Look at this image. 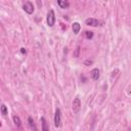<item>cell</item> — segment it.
<instances>
[{"label":"cell","mask_w":131,"mask_h":131,"mask_svg":"<svg viewBox=\"0 0 131 131\" xmlns=\"http://www.w3.org/2000/svg\"><path fill=\"white\" fill-rule=\"evenodd\" d=\"M46 23L48 25V27H53L55 24V13L53 9H50L47 12V16H46Z\"/></svg>","instance_id":"6da1fadb"},{"label":"cell","mask_w":131,"mask_h":131,"mask_svg":"<svg viewBox=\"0 0 131 131\" xmlns=\"http://www.w3.org/2000/svg\"><path fill=\"white\" fill-rule=\"evenodd\" d=\"M61 125V112L57 107L55 110V115H54V126L55 128H59Z\"/></svg>","instance_id":"7a4b0ae2"},{"label":"cell","mask_w":131,"mask_h":131,"mask_svg":"<svg viewBox=\"0 0 131 131\" xmlns=\"http://www.w3.org/2000/svg\"><path fill=\"white\" fill-rule=\"evenodd\" d=\"M23 9L28 13V14H32L35 11V6L31 1H27L24 3L23 5Z\"/></svg>","instance_id":"3957f363"},{"label":"cell","mask_w":131,"mask_h":131,"mask_svg":"<svg viewBox=\"0 0 131 131\" xmlns=\"http://www.w3.org/2000/svg\"><path fill=\"white\" fill-rule=\"evenodd\" d=\"M72 108H73V112L74 114H78L81 110V100L79 97H75L74 100H73V103H72Z\"/></svg>","instance_id":"277c9868"},{"label":"cell","mask_w":131,"mask_h":131,"mask_svg":"<svg viewBox=\"0 0 131 131\" xmlns=\"http://www.w3.org/2000/svg\"><path fill=\"white\" fill-rule=\"evenodd\" d=\"M85 25L86 26H89V27H98L100 25V21L96 18H93V17H89V18H86L85 19Z\"/></svg>","instance_id":"5b68a950"},{"label":"cell","mask_w":131,"mask_h":131,"mask_svg":"<svg viewBox=\"0 0 131 131\" xmlns=\"http://www.w3.org/2000/svg\"><path fill=\"white\" fill-rule=\"evenodd\" d=\"M99 76H100V72H99V70L97 68H94V69H92L90 71V77H91L92 80L97 81L98 78H99Z\"/></svg>","instance_id":"8992f818"},{"label":"cell","mask_w":131,"mask_h":131,"mask_svg":"<svg viewBox=\"0 0 131 131\" xmlns=\"http://www.w3.org/2000/svg\"><path fill=\"white\" fill-rule=\"evenodd\" d=\"M57 5L62 9H67V8L70 7V2L67 1V0H58L57 1Z\"/></svg>","instance_id":"52a82bcc"},{"label":"cell","mask_w":131,"mask_h":131,"mask_svg":"<svg viewBox=\"0 0 131 131\" xmlns=\"http://www.w3.org/2000/svg\"><path fill=\"white\" fill-rule=\"evenodd\" d=\"M72 30H73V33L74 34H79V32H80V30H81V25L78 23V21H75V23H73V25H72Z\"/></svg>","instance_id":"ba28073f"},{"label":"cell","mask_w":131,"mask_h":131,"mask_svg":"<svg viewBox=\"0 0 131 131\" xmlns=\"http://www.w3.org/2000/svg\"><path fill=\"white\" fill-rule=\"evenodd\" d=\"M41 125H42V131H49L48 124H47L46 119L44 117H41Z\"/></svg>","instance_id":"9c48e42d"},{"label":"cell","mask_w":131,"mask_h":131,"mask_svg":"<svg viewBox=\"0 0 131 131\" xmlns=\"http://www.w3.org/2000/svg\"><path fill=\"white\" fill-rule=\"evenodd\" d=\"M28 123H29V126H30L31 130H33V131H37V127H36V125H35L34 120H33L32 117H29V118H28Z\"/></svg>","instance_id":"30bf717a"},{"label":"cell","mask_w":131,"mask_h":131,"mask_svg":"<svg viewBox=\"0 0 131 131\" xmlns=\"http://www.w3.org/2000/svg\"><path fill=\"white\" fill-rule=\"evenodd\" d=\"M12 120H13V123H14V125H15L16 127L19 128V127L21 126V121H20V119H19L18 116H16V115L12 116Z\"/></svg>","instance_id":"8fae6325"},{"label":"cell","mask_w":131,"mask_h":131,"mask_svg":"<svg viewBox=\"0 0 131 131\" xmlns=\"http://www.w3.org/2000/svg\"><path fill=\"white\" fill-rule=\"evenodd\" d=\"M1 115L3 116V117H5L7 114H8V110H7V106L4 104V103H1Z\"/></svg>","instance_id":"7c38bea8"},{"label":"cell","mask_w":131,"mask_h":131,"mask_svg":"<svg viewBox=\"0 0 131 131\" xmlns=\"http://www.w3.org/2000/svg\"><path fill=\"white\" fill-rule=\"evenodd\" d=\"M93 36H94L93 32H91V31H86V32H85V37H86L88 40H91V39L93 38Z\"/></svg>","instance_id":"4fadbf2b"},{"label":"cell","mask_w":131,"mask_h":131,"mask_svg":"<svg viewBox=\"0 0 131 131\" xmlns=\"http://www.w3.org/2000/svg\"><path fill=\"white\" fill-rule=\"evenodd\" d=\"M92 63H93V60H92V59H86V60L84 61V66H87V67H88V66H91Z\"/></svg>","instance_id":"5bb4252c"},{"label":"cell","mask_w":131,"mask_h":131,"mask_svg":"<svg viewBox=\"0 0 131 131\" xmlns=\"http://www.w3.org/2000/svg\"><path fill=\"white\" fill-rule=\"evenodd\" d=\"M79 51H80V46H78L77 49H76V52H75V54H74L75 57H78V56H79Z\"/></svg>","instance_id":"9a60e30c"},{"label":"cell","mask_w":131,"mask_h":131,"mask_svg":"<svg viewBox=\"0 0 131 131\" xmlns=\"http://www.w3.org/2000/svg\"><path fill=\"white\" fill-rule=\"evenodd\" d=\"M20 52H21L23 54H26V53H27V50H26V48H25V47H21V48H20Z\"/></svg>","instance_id":"2e32d148"},{"label":"cell","mask_w":131,"mask_h":131,"mask_svg":"<svg viewBox=\"0 0 131 131\" xmlns=\"http://www.w3.org/2000/svg\"><path fill=\"white\" fill-rule=\"evenodd\" d=\"M37 3H38V5H39V6H42V3H40V2H39V1H38V2H37Z\"/></svg>","instance_id":"e0dca14e"},{"label":"cell","mask_w":131,"mask_h":131,"mask_svg":"<svg viewBox=\"0 0 131 131\" xmlns=\"http://www.w3.org/2000/svg\"><path fill=\"white\" fill-rule=\"evenodd\" d=\"M110 131H112V130H110Z\"/></svg>","instance_id":"ac0fdd59"},{"label":"cell","mask_w":131,"mask_h":131,"mask_svg":"<svg viewBox=\"0 0 131 131\" xmlns=\"http://www.w3.org/2000/svg\"><path fill=\"white\" fill-rule=\"evenodd\" d=\"M130 130H131V128H130Z\"/></svg>","instance_id":"d6986e66"}]
</instances>
